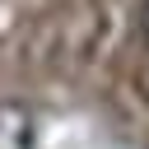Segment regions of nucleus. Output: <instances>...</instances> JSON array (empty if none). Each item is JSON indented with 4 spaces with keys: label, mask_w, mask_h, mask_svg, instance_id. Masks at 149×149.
Wrapping results in <instances>:
<instances>
[{
    "label": "nucleus",
    "mask_w": 149,
    "mask_h": 149,
    "mask_svg": "<svg viewBox=\"0 0 149 149\" xmlns=\"http://www.w3.org/2000/svg\"><path fill=\"white\" fill-rule=\"evenodd\" d=\"M144 28H149V9H144Z\"/></svg>",
    "instance_id": "2"
},
{
    "label": "nucleus",
    "mask_w": 149,
    "mask_h": 149,
    "mask_svg": "<svg viewBox=\"0 0 149 149\" xmlns=\"http://www.w3.org/2000/svg\"><path fill=\"white\" fill-rule=\"evenodd\" d=\"M33 140H37L33 107L19 98H0V149H33Z\"/></svg>",
    "instance_id": "1"
}]
</instances>
